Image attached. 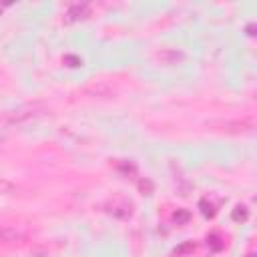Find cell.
<instances>
[{
	"mask_svg": "<svg viewBox=\"0 0 257 257\" xmlns=\"http://www.w3.org/2000/svg\"><path fill=\"white\" fill-rule=\"evenodd\" d=\"M215 126H219V131H227V133H247L253 128L251 120H227V122H217Z\"/></svg>",
	"mask_w": 257,
	"mask_h": 257,
	"instance_id": "6da1fadb",
	"label": "cell"
},
{
	"mask_svg": "<svg viewBox=\"0 0 257 257\" xmlns=\"http://www.w3.org/2000/svg\"><path fill=\"white\" fill-rule=\"evenodd\" d=\"M159 58H161L163 62H167V64H177V62H181V60H185V54H183L181 50H175V48H169V50H163V52L159 54Z\"/></svg>",
	"mask_w": 257,
	"mask_h": 257,
	"instance_id": "7a4b0ae2",
	"label": "cell"
}]
</instances>
